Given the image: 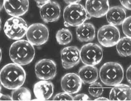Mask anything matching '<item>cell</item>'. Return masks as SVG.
I'll list each match as a JSON object with an SVG mask.
<instances>
[{
    "label": "cell",
    "mask_w": 131,
    "mask_h": 101,
    "mask_svg": "<svg viewBox=\"0 0 131 101\" xmlns=\"http://www.w3.org/2000/svg\"><path fill=\"white\" fill-rule=\"evenodd\" d=\"M26 79L25 70L21 66L15 63L6 65L1 71V82L7 89L14 90L21 87Z\"/></svg>",
    "instance_id": "1"
},
{
    "label": "cell",
    "mask_w": 131,
    "mask_h": 101,
    "mask_svg": "<svg viewBox=\"0 0 131 101\" xmlns=\"http://www.w3.org/2000/svg\"><path fill=\"white\" fill-rule=\"evenodd\" d=\"M34 45L25 40H17L12 44L9 49V55L12 61L21 66L29 65L35 55Z\"/></svg>",
    "instance_id": "2"
},
{
    "label": "cell",
    "mask_w": 131,
    "mask_h": 101,
    "mask_svg": "<svg viewBox=\"0 0 131 101\" xmlns=\"http://www.w3.org/2000/svg\"><path fill=\"white\" fill-rule=\"evenodd\" d=\"M99 77L101 82L108 86H115L122 82L124 71L122 66L116 62L104 63L99 70Z\"/></svg>",
    "instance_id": "3"
},
{
    "label": "cell",
    "mask_w": 131,
    "mask_h": 101,
    "mask_svg": "<svg viewBox=\"0 0 131 101\" xmlns=\"http://www.w3.org/2000/svg\"><path fill=\"white\" fill-rule=\"evenodd\" d=\"M91 18L85 7L80 4L68 5L63 11L64 24L66 27H78Z\"/></svg>",
    "instance_id": "4"
},
{
    "label": "cell",
    "mask_w": 131,
    "mask_h": 101,
    "mask_svg": "<svg viewBox=\"0 0 131 101\" xmlns=\"http://www.w3.org/2000/svg\"><path fill=\"white\" fill-rule=\"evenodd\" d=\"M28 29V24L24 19L13 16L6 21L4 31L10 39L19 40L26 35Z\"/></svg>",
    "instance_id": "5"
},
{
    "label": "cell",
    "mask_w": 131,
    "mask_h": 101,
    "mask_svg": "<svg viewBox=\"0 0 131 101\" xmlns=\"http://www.w3.org/2000/svg\"><path fill=\"white\" fill-rule=\"evenodd\" d=\"M103 50L97 44L89 43L82 46L80 50L81 60L86 65H98L103 58Z\"/></svg>",
    "instance_id": "6"
},
{
    "label": "cell",
    "mask_w": 131,
    "mask_h": 101,
    "mask_svg": "<svg viewBox=\"0 0 131 101\" xmlns=\"http://www.w3.org/2000/svg\"><path fill=\"white\" fill-rule=\"evenodd\" d=\"M49 34V29L46 25L36 23L28 27L26 36L27 40L33 45L40 46L47 42Z\"/></svg>",
    "instance_id": "7"
},
{
    "label": "cell",
    "mask_w": 131,
    "mask_h": 101,
    "mask_svg": "<svg viewBox=\"0 0 131 101\" xmlns=\"http://www.w3.org/2000/svg\"><path fill=\"white\" fill-rule=\"evenodd\" d=\"M118 29L114 25L107 24L101 27L97 32V39L100 44L105 47L115 46L120 39Z\"/></svg>",
    "instance_id": "8"
},
{
    "label": "cell",
    "mask_w": 131,
    "mask_h": 101,
    "mask_svg": "<svg viewBox=\"0 0 131 101\" xmlns=\"http://www.w3.org/2000/svg\"><path fill=\"white\" fill-rule=\"evenodd\" d=\"M35 70L38 79L45 80H52L57 75V65L51 59H41L36 63Z\"/></svg>",
    "instance_id": "9"
},
{
    "label": "cell",
    "mask_w": 131,
    "mask_h": 101,
    "mask_svg": "<svg viewBox=\"0 0 131 101\" xmlns=\"http://www.w3.org/2000/svg\"><path fill=\"white\" fill-rule=\"evenodd\" d=\"M61 59L64 69L72 68L80 61V50L75 46L66 47L61 50Z\"/></svg>",
    "instance_id": "10"
},
{
    "label": "cell",
    "mask_w": 131,
    "mask_h": 101,
    "mask_svg": "<svg viewBox=\"0 0 131 101\" xmlns=\"http://www.w3.org/2000/svg\"><path fill=\"white\" fill-rule=\"evenodd\" d=\"M40 14L45 23L57 21L61 15L60 5L56 1H51L40 7Z\"/></svg>",
    "instance_id": "11"
},
{
    "label": "cell",
    "mask_w": 131,
    "mask_h": 101,
    "mask_svg": "<svg viewBox=\"0 0 131 101\" xmlns=\"http://www.w3.org/2000/svg\"><path fill=\"white\" fill-rule=\"evenodd\" d=\"M85 9L91 17L101 18L106 15L110 8L108 0H86Z\"/></svg>",
    "instance_id": "12"
},
{
    "label": "cell",
    "mask_w": 131,
    "mask_h": 101,
    "mask_svg": "<svg viewBox=\"0 0 131 101\" xmlns=\"http://www.w3.org/2000/svg\"><path fill=\"white\" fill-rule=\"evenodd\" d=\"M83 82L78 74L74 73L66 74L61 80V86L64 92L73 94L79 92Z\"/></svg>",
    "instance_id": "13"
},
{
    "label": "cell",
    "mask_w": 131,
    "mask_h": 101,
    "mask_svg": "<svg viewBox=\"0 0 131 101\" xmlns=\"http://www.w3.org/2000/svg\"><path fill=\"white\" fill-rule=\"evenodd\" d=\"M4 7L9 15L20 17L28 11L29 1V0H5Z\"/></svg>",
    "instance_id": "14"
},
{
    "label": "cell",
    "mask_w": 131,
    "mask_h": 101,
    "mask_svg": "<svg viewBox=\"0 0 131 101\" xmlns=\"http://www.w3.org/2000/svg\"><path fill=\"white\" fill-rule=\"evenodd\" d=\"M34 92L37 99L48 100L53 95L54 85L50 81L42 80L34 84Z\"/></svg>",
    "instance_id": "15"
},
{
    "label": "cell",
    "mask_w": 131,
    "mask_h": 101,
    "mask_svg": "<svg viewBox=\"0 0 131 101\" xmlns=\"http://www.w3.org/2000/svg\"><path fill=\"white\" fill-rule=\"evenodd\" d=\"M106 16L109 24L115 26L122 25L126 18V10L120 6L110 8Z\"/></svg>",
    "instance_id": "16"
},
{
    "label": "cell",
    "mask_w": 131,
    "mask_h": 101,
    "mask_svg": "<svg viewBox=\"0 0 131 101\" xmlns=\"http://www.w3.org/2000/svg\"><path fill=\"white\" fill-rule=\"evenodd\" d=\"M109 99L111 101H131V87L121 84L115 86L110 91Z\"/></svg>",
    "instance_id": "17"
},
{
    "label": "cell",
    "mask_w": 131,
    "mask_h": 101,
    "mask_svg": "<svg viewBox=\"0 0 131 101\" xmlns=\"http://www.w3.org/2000/svg\"><path fill=\"white\" fill-rule=\"evenodd\" d=\"M76 35L78 39L82 42L92 41L95 37V29L91 23L86 22L76 28Z\"/></svg>",
    "instance_id": "18"
},
{
    "label": "cell",
    "mask_w": 131,
    "mask_h": 101,
    "mask_svg": "<svg viewBox=\"0 0 131 101\" xmlns=\"http://www.w3.org/2000/svg\"><path fill=\"white\" fill-rule=\"evenodd\" d=\"M78 75L83 84H91L97 80L98 70L94 66L85 65L80 68Z\"/></svg>",
    "instance_id": "19"
},
{
    "label": "cell",
    "mask_w": 131,
    "mask_h": 101,
    "mask_svg": "<svg viewBox=\"0 0 131 101\" xmlns=\"http://www.w3.org/2000/svg\"><path fill=\"white\" fill-rule=\"evenodd\" d=\"M116 50L119 55L127 57L131 55V38L124 37L120 39L116 44Z\"/></svg>",
    "instance_id": "20"
},
{
    "label": "cell",
    "mask_w": 131,
    "mask_h": 101,
    "mask_svg": "<svg viewBox=\"0 0 131 101\" xmlns=\"http://www.w3.org/2000/svg\"><path fill=\"white\" fill-rule=\"evenodd\" d=\"M11 97L14 101L30 100L31 99V93L27 88L20 87L13 90Z\"/></svg>",
    "instance_id": "21"
},
{
    "label": "cell",
    "mask_w": 131,
    "mask_h": 101,
    "mask_svg": "<svg viewBox=\"0 0 131 101\" xmlns=\"http://www.w3.org/2000/svg\"><path fill=\"white\" fill-rule=\"evenodd\" d=\"M56 38L58 44L61 45H66L72 42V34L71 31L68 29H61L57 32Z\"/></svg>",
    "instance_id": "22"
},
{
    "label": "cell",
    "mask_w": 131,
    "mask_h": 101,
    "mask_svg": "<svg viewBox=\"0 0 131 101\" xmlns=\"http://www.w3.org/2000/svg\"><path fill=\"white\" fill-rule=\"evenodd\" d=\"M104 89L103 86L100 83L96 81L90 84L89 87L90 94L94 97H99L103 94Z\"/></svg>",
    "instance_id": "23"
},
{
    "label": "cell",
    "mask_w": 131,
    "mask_h": 101,
    "mask_svg": "<svg viewBox=\"0 0 131 101\" xmlns=\"http://www.w3.org/2000/svg\"><path fill=\"white\" fill-rule=\"evenodd\" d=\"M122 29L124 35L131 38V16L126 18L122 24Z\"/></svg>",
    "instance_id": "24"
},
{
    "label": "cell",
    "mask_w": 131,
    "mask_h": 101,
    "mask_svg": "<svg viewBox=\"0 0 131 101\" xmlns=\"http://www.w3.org/2000/svg\"><path fill=\"white\" fill-rule=\"evenodd\" d=\"M73 98L71 94L64 92L56 94L53 99L56 101H72L73 100Z\"/></svg>",
    "instance_id": "25"
},
{
    "label": "cell",
    "mask_w": 131,
    "mask_h": 101,
    "mask_svg": "<svg viewBox=\"0 0 131 101\" xmlns=\"http://www.w3.org/2000/svg\"><path fill=\"white\" fill-rule=\"evenodd\" d=\"M73 100L75 101H90L91 100L90 97L87 94H77L73 98Z\"/></svg>",
    "instance_id": "26"
},
{
    "label": "cell",
    "mask_w": 131,
    "mask_h": 101,
    "mask_svg": "<svg viewBox=\"0 0 131 101\" xmlns=\"http://www.w3.org/2000/svg\"><path fill=\"white\" fill-rule=\"evenodd\" d=\"M120 1L124 8L131 11V0H120Z\"/></svg>",
    "instance_id": "27"
},
{
    "label": "cell",
    "mask_w": 131,
    "mask_h": 101,
    "mask_svg": "<svg viewBox=\"0 0 131 101\" xmlns=\"http://www.w3.org/2000/svg\"><path fill=\"white\" fill-rule=\"evenodd\" d=\"M126 77L128 82L131 84V65L128 67L126 72Z\"/></svg>",
    "instance_id": "28"
},
{
    "label": "cell",
    "mask_w": 131,
    "mask_h": 101,
    "mask_svg": "<svg viewBox=\"0 0 131 101\" xmlns=\"http://www.w3.org/2000/svg\"><path fill=\"white\" fill-rule=\"evenodd\" d=\"M36 3L37 5L40 8L41 6L43 5L46 3L51 1V0H35Z\"/></svg>",
    "instance_id": "29"
},
{
    "label": "cell",
    "mask_w": 131,
    "mask_h": 101,
    "mask_svg": "<svg viewBox=\"0 0 131 101\" xmlns=\"http://www.w3.org/2000/svg\"><path fill=\"white\" fill-rule=\"evenodd\" d=\"M82 0H64V2L68 5L72 4L78 3Z\"/></svg>",
    "instance_id": "30"
},
{
    "label": "cell",
    "mask_w": 131,
    "mask_h": 101,
    "mask_svg": "<svg viewBox=\"0 0 131 101\" xmlns=\"http://www.w3.org/2000/svg\"><path fill=\"white\" fill-rule=\"evenodd\" d=\"M1 100H13L11 96L1 94Z\"/></svg>",
    "instance_id": "31"
},
{
    "label": "cell",
    "mask_w": 131,
    "mask_h": 101,
    "mask_svg": "<svg viewBox=\"0 0 131 101\" xmlns=\"http://www.w3.org/2000/svg\"><path fill=\"white\" fill-rule=\"evenodd\" d=\"M110 99L107 98H104V97H99L97 98L96 99L95 101H108Z\"/></svg>",
    "instance_id": "32"
},
{
    "label": "cell",
    "mask_w": 131,
    "mask_h": 101,
    "mask_svg": "<svg viewBox=\"0 0 131 101\" xmlns=\"http://www.w3.org/2000/svg\"><path fill=\"white\" fill-rule=\"evenodd\" d=\"M5 0H1V10H2L4 6Z\"/></svg>",
    "instance_id": "33"
}]
</instances>
